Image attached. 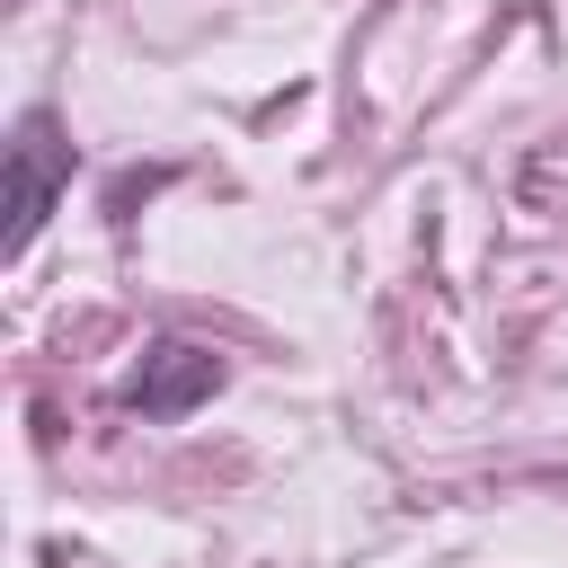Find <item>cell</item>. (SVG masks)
Listing matches in <instances>:
<instances>
[{
	"mask_svg": "<svg viewBox=\"0 0 568 568\" xmlns=\"http://www.w3.org/2000/svg\"><path fill=\"white\" fill-rule=\"evenodd\" d=\"M62 186H71V142L44 106H27L18 133H9V257H27V240L44 231Z\"/></svg>",
	"mask_w": 568,
	"mask_h": 568,
	"instance_id": "cell-1",
	"label": "cell"
},
{
	"mask_svg": "<svg viewBox=\"0 0 568 568\" xmlns=\"http://www.w3.org/2000/svg\"><path fill=\"white\" fill-rule=\"evenodd\" d=\"M222 390V355H204V346H186V337H160L151 355H142V373H133V408L142 417H186L195 399H213Z\"/></svg>",
	"mask_w": 568,
	"mask_h": 568,
	"instance_id": "cell-2",
	"label": "cell"
}]
</instances>
